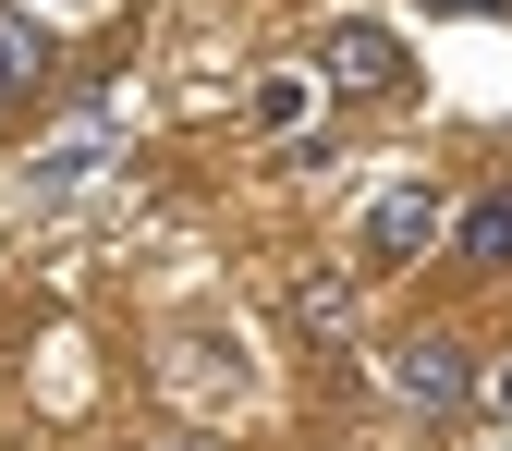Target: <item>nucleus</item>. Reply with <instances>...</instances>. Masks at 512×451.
<instances>
[{
    "mask_svg": "<svg viewBox=\"0 0 512 451\" xmlns=\"http://www.w3.org/2000/svg\"><path fill=\"white\" fill-rule=\"evenodd\" d=\"M391 378H403L415 415H464V403H476V354H464L452 330H415V342L391 354Z\"/></svg>",
    "mask_w": 512,
    "mask_h": 451,
    "instance_id": "1",
    "label": "nucleus"
},
{
    "mask_svg": "<svg viewBox=\"0 0 512 451\" xmlns=\"http://www.w3.org/2000/svg\"><path fill=\"white\" fill-rule=\"evenodd\" d=\"M317 74H330V86H354V98H391V86H403V49L378 37V25H330Z\"/></svg>",
    "mask_w": 512,
    "mask_h": 451,
    "instance_id": "2",
    "label": "nucleus"
},
{
    "mask_svg": "<svg viewBox=\"0 0 512 451\" xmlns=\"http://www.w3.org/2000/svg\"><path fill=\"white\" fill-rule=\"evenodd\" d=\"M427 232H439V196H427V183H391V196L366 208V256H378V269L427 256Z\"/></svg>",
    "mask_w": 512,
    "mask_h": 451,
    "instance_id": "3",
    "label": "nucleus"
},
{
    "mask_svg": "<svg viewBox=\"0 0 512 451\" xmlns=\"http://www.w3.org/2000/svg\"><path fill=\"white\" fill-rule=\"evenodd\" d=\"M452 244H464V269H512V196H476Z\"/></svg>",
    "mask_w": 512,
    "mask_h": 451,
    "instance_id": "4",
    "label": "nucleus"
},
{
    "mask_svg": "<svg viewBox=\"0 0 512 451\" xmlns=\"http://www.w3.org/2000/svg\"><path fill=\"white\" fill-rule=\"evenodd\" d=\"M37 74H49V37H37V25H13V13H0V110H13V98H25Z\"/></svg>",
    "mask_w": 512,
    "mask_h": 451,
    "instance_id": "5",
    "label": "nucleus"
},
{
    "mask_svg": "<svg viewBox=\"0 0 512 451\" xmlns=\"http://www.w3.org/2000/svg\"><path fill=\"white\" fill-rule=\"evenodd\" d=\"M293 317H305L317 342H342V317H354V281H305V293H293Z\"/></svg>",
    "mask_w": 512,
    "mask_h": 451,
    "instance_id": "6",
    "label": "nucleus"
},
{
    "mask_svg": "<svg viewBox=\"0 0 512 451\" xmlns=\"http://www.w3.org/2000/svg\"><path fill=\"white\" fill-rule=\"evenodd\" d=\"M439 13H512V0H439Z\"/></svg>",
    "mask_w": 512,
    "mask_h": 451,
    "instance_id": "7",
    "label": "nucleus"
},
{
    "mask_svg": "<svg viewBox=\"0 0 512 451\" xmlns=\"http://www.w3.org/2000/svg\"><path fill=\"white\" fill-rule=\"evenodd\" d=\"M488 403H500V415H512V366H500V378H488Z\"/></svg>",
    "mask_w": 512,
    "mask_h": 451,
    "instance_id": "8",
    "label": "nucleus"
},
{
    "mask_svg": "<svg viewBox=\"0 0 512 451\" xmlns=\"http://www.w3.org/2000/svg\"><path fill=\"white\" fill-rule=\"evenodd\" d=\"M171 451H208V439H171Z\"/></svg>",
    "mask_w": 512,
    "mask_h": 451,
    "instance_id": "9",
    "label": "nucleus"
}]
</instances>
